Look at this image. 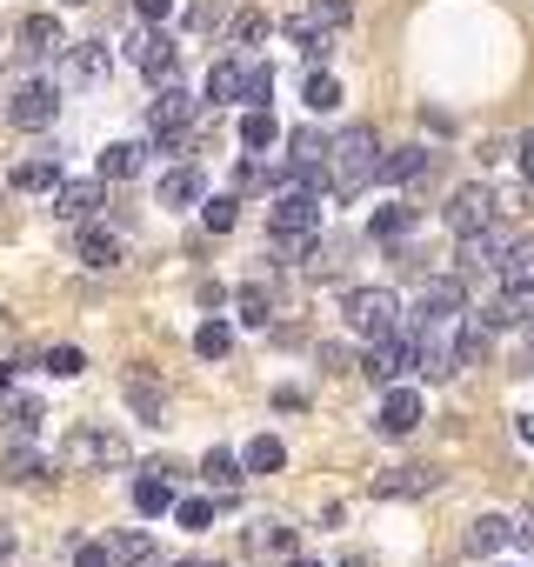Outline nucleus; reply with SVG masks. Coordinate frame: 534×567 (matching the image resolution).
I'll return each mask as SVG.
<instances>
[{
    "mask_svg": "<svg viewBox=\"0 0 534 567\" xmlns=\"http://www.w3.org/2000/svg\"><path fill=\"white\" fill-rule=\"evenodd\" d=\"M8 374H14V368H8V361H0V388H8Z\"/></svg>",
    "mask_w": 534,
    "mask_h": 567,
    "instance_id": "52",
    "label": "nucleus"
},
{
    "mask_svg": "<svg viewBox=\"0 0 534 567\" xmlns=\"http://www.w3.org/2000/svg\"><path fill=\"white\" fill-rule=\"evenodd\" d=\"M275 141H281V127H275V114H267V107H247L240 114V147L260 154V147H275Z\"/></svg>",
    "mask_w": 534,
    "mask_h": 567,
    "instance_id": "25",
    "label": "nucleus"
},
{
    "mask_svg": "<svg viewBox=\"0 0 534 567\" xmlns=\"http://www.w3.org/2000/svg\"><path fill=\"white\" fill-rule=\"evenodd\" d=\"M494 274H501V295H521V301H527V295H534V240H521V247H507Z\"/></svg>",
    "mask_w": 534,
    "mask_h": 567,
    "instance_id": "14",
    "label": "nucleus"
},
{
    "mask_svg": "<svg viewBox=\"0 0 534 567\" xmlns=\"http://www.w3.org/2000/svg\"><path fill=\"white\" fill-rule=\"evenodd\" d=\"M267 227H275V240H315V234H321V200H315V187H288L275 207H267Z\"/></svg>",
    "mask_w": 534,
    "mask_h": 567,
    "instance_id": "2",
    "label": "nucleus"
},
{
    "mask_svg": "<svg viewBox=\"0 0 534 567\" xmlns=\"http://www.w3.org/2000/svg\"><path fill=\"white\" fill-rule=\"evenodd\" d=\"M174 520L181 527H207L214 520V501H174Z\"/></svg>",
    "mask_w": 534,
    "mask_h": 567,
    "instance_id": "42",
    "label": "nucleus"
},
{
    "mask_svg": "<svg viewBox=\"0 0 534 567\" xmlns=\"http://www.w3.org/2000/svg\"><path fill=\"white\" fill-rule=\"evenodd\" d=\"M240 87H247V74H240L234 61H220V68L207 74V101H240Z\"/></svg>",
    "mask_w": 534,
    "mask_h": 567,
    "instance_id": "31",
    "label": "nucleus"
},
{
    "mask_svg": "<svg viewBox=\"0 0 534 567\" xmlns=\"http://www.w3.org/2000/svg\"><path fill=\"white\" fill-rule=\"evenodd\" d=\"M134 507H141V514H174V487H167V467H154V474H141V481H134Z\"/></svg>",
    "mask_w": 534,
    "mask_h": 567,
    "instance_id": "20",
    "label": "nucleus"
},
{
    "mask_svg": "<svg viewBox=\"0 0 534 567\" xmlns=\"http://www.w3.org/2000/svg\"><path fill=\"white\" fill-rule=\"evenodd\" d=\"M0 567H14V547H8V540H0Z\"/></svg>",
    "mask_w": 534,
    "mask_h": 567,
    "instance_id": "48",
    "label": "nucleus"
},
{
    "mask_svg": "<svg viewBox=\"0 0 534 567\" xmlns=\"http://www.w3.org/2000/svg\"><path fill=\"white\" fill-rule=\"evenodd\" d=\"M141 141H114L107 154H101V181H127V174H141Z\"/></svg>",
    "mask_w": 534,
    "mask_h": 567,
    "instance_id": "23",
    "label": "nucleus"
},
{
    "mask_svg": "<svg viewBox=\"0 0 534 567\" xmlns=\"http://www.w3.org/2000/svg\"><path fill=\"white\" fill-rule=\"evenodd\" d=\"M288 567H321V560H288Z\"/></svg>",
    "mask_w": 534,
    "mask_h": 567,
    "instance_id": "53",
    "label": "nucleus"
},
{
    "mask_svg": "<svg viewBox=\"0 0 534 567\" xmlns=\"http://www.w3.org/2000/svg\"><path fill=\"white\" fill-rule=\"evenodd\" d=\"M448 227H454V234H481V227H494V194H487V187H461V194L448 200Z\"/></svg>",
    "mask_w": 534,
    "mask_h": 567,
    "instance_id": "9",
    "label": "nucleus"
},
{
    "mask_svg": "<svg viewBox=\"0 0 534 567\" xmlns=\"http://www.w3.org/2000/svg\"><path fill=\"white\" fill-rule=\"evenodd\" d=\"M127 48H134V61H141L147 81H167V74H174V41H167V34H134Z\"/></svg>",
    "mask_w": 534,
    "mask_h": 567,
    "instance_id": "16",
    "label": "nucleus"
},
{
    "mask_svg": "<svg viewBox=\"0 0 534 567\" xmlns=\"http://www.w3.org/2000/svg\"><path fill=\"white\" fill-rule=\"evenodd\" d=\"M254 540H260V547H275V554H288V547H295V534H288V527H260Z\"/></svg>",
    "mask_w": 534,
    "mask_h": 567,
    "instance_id": "44",
    "label": "nucleus"
},
{
    "mask_svg": "<svg viewBox=\"0 0 534 567\" xmlns=\"http://www.w3.org/2000/svg\"><path fill=\"white\" fill-rule=\"evenodd\" d=\"M421 427V394L414 388H388V401H381V434H414Z\"/></svg>",
    "mask_w": 534,
    "mask_h": 567,
    "instance_id": "13",
    "label": "nucleus"
},
{
    "mask_svg": "<svg viewBox=\"0 0 534 567\" xmlns=\"http://www.w3.org/2000/svg\"><path fill=\"white\" fill-rule=\"evenodd\" d=\"M101 187H107V181H61V187H54V214H61V220H88V214L101 207Z\"/></svg>",
    "mask_w": 534,
    "mask_h": 567,
    "instance_id": "15",
    "label": "nucleus"
},
{
    "mask_svg": "<svg viewBox=\"0 0 534 567\" xmlns=\"http://www.w3.org/2000/svg\"><path fill=\"white\" fill-rule=\"evenodd\" d=\"M408 227H414V214H408V207H381V214H374V234H381V240H401Z\"/></svg>",
    "mask_w": 534,
    "mask_h": 567,
    "instance_id": "36",
    "label": "nucleus"
},
{
    "mask_svg": "<svg viewBox=\"0 0 534 567\" xmlns=\"http://www.w3.org/2000/svg\"><path fill=\"white\" fill-rule=\"evenodd\" d=\"M21 54H28V61L68 54V34H61V21H54V14H28V21H21Z\"/></svg>",
    "mask_w": 534,
    "mask_h": 567,
    "instance_id": "11",
    "label": "nucleus"
},
{
    "mask_svg": "<svg viewBox=\"0 0 534 567\" xmlns=\"http://www.w3.org/2000/svg\"><path fill=\"white\" fill-rule=\"evenodd\" d=\"M61 461H68V467H121V461H127V441L107 434V427H74L68 447H61Z\"/></svg>",
    "mask_w": 534,
    "mask_h": 567,
    "instance_id": "4",
    "label": "nucleus"
},
{
    "mask_svg": "<svg viewBox=\"0 0 534 567\" xmlns=\"http://www.w3.org/2000/svg\"><path fill=\"white\" fill-rule=\"evenodd\" d=\"M174 567H214V560H174Z\"/></svg>",
    "mask_w": 534,
    "mask_h": 567,
    "instance_id": "51",
    "label": "nucleus"
},
{
    "mask_svg": "<svg viewBox=\"0 0 534 567\" xmlns=\"http://www.w3.org/2000/svg\"><path fill=\"white\" fill-rule=\"evenodd\" d=\"M521 167H527V174H534V127H527V134H521Z\"/></svg>",
    "mask_w": 534,
    "mask_h": 567,
    "instance_id": "46",
    "label": "nucleus"
},
{
    "mask_svg": "<svg viewBox=\"0 0 534 567\" xmlns=\"http://www.w3.org/2000/svg\"><path fill=\"white\" fill-rule=\"evenodd\" d=\"M134 14H141V21H167V14H174V0H134Z\"/></svg>",
    "mask_w": 534,
    "mask_h": 567,
    "instance_id": "45",
    "label": "nucleus"
},
{
    "mask_svg": "<svg viewBox=\"0 0 534 567\" xmlns=\"http://www.w3.org/2000/svg\"><path fill=\"white\" fill-rule=\"evenodd\" d=\"M201 220H207L214 234H227V227H234V194H214V200H201Z\"/></svg>",
    "mask_w": 534,
    "mask_h": 567,
    "instance_id": "35",
    "label": "nucleus"
},
{
    "mask_svg": "<svg viewBox=\"0 0 534 567\" xmlns=\"http://www.w3.org/2000/svg\"><path fill=\"white\" fill-rule=\"evenodd\" d=\"M381 141H374V127H348L341 141H335V154H328V167H335V200H355L368 181H381Z\"/></svg>",
    "mask_w": 534,
    "mask_h": 567,
    "instance_id": "1",
    "label": "nucleus"
},
{
    "mask_svg": "<svg viewBox=\"0 0 534 567\" xmlns=\"http://www.w3.org/2000/svg\"><path fill=\"white\" fill-rule=\"evenodd\" d=\"M514 540H521V547H534V520H514Z\"/></svg>",
    "mask_w": 534,
    "mask_h": 567,
    "instance_id": "47",
    "label": "nucleus"
},
{
    "mask_svg": "<svg viewBox=\"0 0 534 567\" xmlns=\"http://www.w3.org/2000/svg\"><path fill=\"white\" fill-rule=\"evenodd\" d=\"M521 200H527V214H534V181H527V194H521Z\"/></svg>",
    "mask_w": 534,
    "mask_h": 567,
    "instance_id": "50",
    "label": "nucleus"
},
{
    "mask_svg": "<svg viewBox=\"0 0 534 567\" xmlns=\"http://www.w3.org/2000/svg\"><path fill=\"white\" fill-rule=\"evenodd\" d=\"M81 368H88V354H81V348H48V374H54V381H74Z\"/></svg>",
    "mask_w": 534,
    "mask_h": 567,
    "instance_id": "34",
    "label": "nucleus"
},
{
    "mask_svg": "<svg viewBox=\"0 0 534 567\" xmlns=\"http://www.w3.org/2000/svg\"><path fill=\"white\" fill-rule=\"evenodd\" d=\"M107 547H114V560H121V567H161V560H154V540H147L141 527H121Z\"/></svg>",
    "mask_w": 534,
    "mask_h": 567,
    "instance_id": "22",
    "label": "nucleus"
},
{
    "mask_svg": "<svg viewBox=\"0 0 534 567\" xmlns=\"http://www.w3.org/2000/svg\"><path fill=\"white\" fill-rule=\"evenodd\" d=\"M240 461H247V474H275V467H281V461H288V447H281V441H275V434H254V441H247V454H240Z\"/></svg>",
    "mask_w": 534,
    "mask_h": 567,
    "instance_id": "26",
    "label": "nucleus"
},
{
    "mask_svg": "<svg viewBox=\"0 0 534 567\" xmlns=\"http://www.w3.org/2000/svg\"><path fill=\"white\" fill-rule=\"evenodd\" d=\"M187 121H194V94H181L174 81H161V94L147 101V127L154 134H187Z\"/></svg>",
    "mask_w": 534,
    "mask_h": 567,
    "instance_id": "7",
    "label": "nucleus"
},
{
    "mask_svg": "<svg viewBox=\"0 0 534 567\" xmlns=\"http://www.w3.org/2000/svg\"><path fill=\"white\" fill-rule=\"evenodd\" d=\"M260 34H267V14H254V8H247V14L234 21V41H247V48H254Z\"/></svg>",
    "mask_w": 534,
    "mask_h": 567,
    "instance_id": "43",
    "label": "nucleus"
},
{
    "mask_svg": "<svg viewBox=\"0 0 534 567\" xmlns=\"http://www.w3.org/2000/svg\"><path fill=\"white\" fill-rule=\"evenodd\" d=\"M114 68V54H107V41H81V48H68V68H61V87H94L101 74Z\"/></svg>",
    "mask_w": 534,
    "mask_h": 567,
    "instance_id": "8",
    "label": "nucleus"
},
{
    "mask_svg": "<svg viewBox=\"0 0 534 567\" xmlns=\"http://www.w3.org/2000/svg\"><path fill=\"white\" fill-rule=\"evenodd\" d=\"M121 394H127V408H134L141 421H154V427H161V414H167V388H161L154 374H141V368H134V374L121 381Z\"/></svg>",
    "mask_w": 534,
    "mask_h": 567,
    "instance_id": "12",
    "label": "nucleus"
},
{
    "mask_svg": "<svg viewBox=\"0 0 534 567\" xmlns=\"http://www.w3.org/2000/svg\"><path fill=\"white\" fill-rule=\"evenodd\" d=\"M14 187H21V194H48V187H61V147L21 161V167H14Z\"/></svg>",
    "mask_w": 534,
    "mask_h": 567,
    "instance_id": "17",
    "label": "nucleus"
},
{
    "mask_svg": "<svg viewBox=\"0 0 534 567\" xmlns=\"http://www.w3.org/2000/svg\"><path fill=\"white\" fill-rule=\"evenodd\" d=\"M428 174V147H394L381 161V181H421Z\"/></svg>",
    "mask_w": 534,
    "mask_h": 567,
    "instance_id": "27",
    "label": "nucleus"
},
{
    "mask_svg": "<svg viewBox=\"0 0 534 567\" xmlns=\"http://www.w3.org/2000/svg\"><path fill=\"white\" fill-rule=\"evenodd\" d=\"M8 427H14V434L28 441V434L41 427V401H8Z\"/></svg>",
    "mask_w": 534,
    "mask_h": 567,
    "instance_id": "37",
    "label": "nucleus"
},
{
    "mask_svg": "<svg viewBox=\"0 0 534 567\" xmlns=\"http://www.w3.org/2000/svg\"><path fill=\"white\" fill-rule=\"evenodd\" d=\"M308 14H315L321 28H341V21L355 14V0H308Z\"/></svg>",
    "mask_w": 534,
    "mask_h": 567,
    "instance_id": "39",
    "label": "nucleus"
},
{
    "mask_svg": "<svg viewBox=\"0 0 534 567\" xmlns=\"http://www.w3.org/2000/svg\"><path fill=\"white\" fill-rule=\"evenodd\" d=\"M267 94H275V68H254L247 87H240V101H247V107H267Z\"/></svg>",
    "mask_w": 534,
    "mask_h": 567,
    "instance_id": "38",
    "label": "nucleus"
},
{
    "mask_svg": "<svg viewBox=\"0 0 534 567\" xmlns=\"http://www.w3.org/2000/svg\"><path fill=\"white\" fill-rule=\"evenodd\" d=\"M74 567H121V560H114L107 540H81V547H74Z\"/></svg>",
    "mask_w": 534,
    "mask_h": 567,
    "instance_id": "40",
    "label": "nucleus"
},
{
    "mask_svg": "<svg viewBox=\"0 0 534 567\" xmlns=\"http://www.w3.org/2000/svg\"><path fill=\"white\" fill-rule=\"evenodd\" d=\"M461 308H468V288H461V280H428V288H421V328L428 321H461Z\"/></svg>",
    "mask_w": 534,
    "mask_h": 567,
    "instance_id": "10",
    "label": "nucleus"
},
{
    "mask_svg": "<svg viewBox=\"0 0 534 567\" xmlns=\"http://www.w3.org/2000/svg\"><path fill=\"white\" fill-rule=\"evenodd\" d=\"M240 467H247V461H234L227 447H214V454L201 461V474H207V487H214V494H234V487H240Z\"/></svg>",
    "mask_w": 534,
    "mask_h": 567,
    "instance_id": "24",
    "label": "nucleus"
},
{
    "mask_svg": "<svg viewBox=\"0 0 534 567\" xmlns=\"http://www.w3.org/2000/svg\"><path fill=\"white\" fill-rule=\"evenodd\" d=\"M335 101H341V81H335V74H321V68H315V74H308V107H315V114H328V107H335Z\"/></svg>",
    "mask_w": 534,
    "mask_h": 567,
    "instance_id": "32",
    "label": "nucleus"
},
{
    "mask_svg": "<svg viewBox=\"0 0 534 567\" xmlns=\"http://www.w3.org/2000/svg\"><path fill=\"white\" fill-rule=\"evenodd\" d=\"M267 308H275V301H267V288H247V295H240V321L267 328Z\"/></svg>",
    "mask_w": 534,
    "mask_h": 567,
    "instance_id": "41",
    "label": "nucleus"
},
{
    "mask_svg": "<svg viewBox=\"0 0 534 567\" xmlns=\"http://www.w3.org/2000/svg\"><path fill=\"white\" fill-rule=\"evenodd\" d=\"M507 540H514V520H501V514H481V520L468 527V547H474V554H501Z\"/></svg>",
    "mask_w": 534,
    "mask_h": 567,
    "instance_id": "21",
    "label": "nucleus"
},
{
    "mask_svg": "<svg viewBox=\"0 0 534 567\" xmlns=\"http://www.w3.org/2000/svg\"><path fill=\"white\" fill-rule=\"evenodd\" d=\"M521 361H527V368H534V328H527V354H521Z\"/></svg>",
    "mask_w": 534,
    "mask_h": 567,
    "instance_id": "49",
    "label": "nucleus"
},
{
    "mask_svg": "<svg viewBox=\"0 0 534 567\" xmlns=\"http://www.w3.org/2000/svg\"><path fill=\"white\" fill-rule=\"evenodd\" d=\"M501 234L494 227H481V234H461V274H487V267H501Z\"/></svg>",
    "mask_w": 534,
    "mask_h": 567,
    "instance_id": "18",
    "label": "nucleus"
},
{
    "mask_svg": "<svg viewBox=\"0 0 534 567\" xmlns=\"http://www.w3.org/2000/svg\"><path fill=\"white\" fill-rule=\"evenodd\" d=\"M194 200H207L201 167H174V174H161V207H194Z\"/></svg>",
    "mask_w": 534,
    "mask_h": 567,
    "instance_id": "19",
    "label": "nucleus"
},
{
    "mask_svg": "<svg viewBox=\"0 0 534 567\" xmlns=\"http://www.w3.org/2000/svg\"><path fill=\"white\" fill-rule=\"evenodd\" d=\"M48 474H54V467H48V461H41L34 447H14V454H8V481H21V487H34V481H48Z\"/></svg>",
    "mask_w": 534,
    "mask_h": 567,
    "instance_id": "30",
    "label": "nucleus"
},
{
    "mask_svg": "<svg viewBox=\"0 0 534 567\" xmlns=\"http://www.w3.org/2000/svg\"><path fill=\"white\" fill-rule=\"evenodd\" d=\"M68 8H88V0H68Z\"/></svg>",
    "mask_w": 534,
    "mask_h": 567,
    "instance_id": "54",
    "label": "nucleus"
},
{
    "mask_svg": "<svg viewBox=\"0 0 534 567\" xmlns=\"http://www.w3.org/2000/svg\"><path fill=\"white\" fill-rule=\"evenodd\" d=\"M348 328H361V334H394L401 328V301L388 295V288H355L348 295Z\"/></svg>",
    "mask_w": 534,
    "mask_h": 567,
    "instance_id": "3",
    "label": "nucleus"
},
{
    "mask_svg": "<svg viewBox=\"0 0 534 567\" xmlns=\"http://www.w3.org/2000/svg\"><path fill=\"white\" fill-rule=\"evenodd\" d=\"M441 474L434 467H394V474H381V494H428Z\"/></svg>",
    "mask_w": 534,
    "mask_h": 567,
    "instance_id": "28",
    "label": "nucleus"
},
{
    "mask_svg": "<svg viewBox=\"0 0 534 567\" xmlns=\"http://www.w3.org/2000/svg\"><path fill=\"white\" fill-rule=\"evenodd\" d=\"M408 368H414V334H401V328H394V334H381V341L368 348V361H361V374H368V381H381V388H394Z\"/></svg>",
    "mask_w": 534,
    "mask_h": 567,
    "instance_id": "5",
    "label": "nucleus"
},
{
    "mask_svg": "<svg viewBox=\"0 0 534 567\" xmlns=\"http://www.w3.org/2000/svg\"><path fill=\"white\" fill-rule=\"evenodd\" d=\"M227 348H234V334H227V328H220V321H207V328H201V334H194V354H201V361H220V354H227Z\"/></svg>",
    "mask_w": 534,
    "mask_h": 567,
    "instance_id": "33",
    "label": "nucleus"
},
{
    "mask_svg": "<svg viewBox=\"0 0 534 567\" xmlns=\"http://www.w3.org/2000/svg\"><path fill=\"white\" fill-rule=\"evenodd\" d=\"M81 260H88V267H114V260H121V240L101 234V227H88V234H81Z\"/></svg>",
    "mask_w": 534,
    "mask_h": 567,
    "instance_id": "29",
    "label": "nucleus"
},
{
    "mask_svg": "<svg viewBox=\"0 0 534 567\" xmlns=\"http://www.w3.org/2000/svg\"><path fill=\"white\" fill-rule=\"evenodd\" d=\"M54 107H61V87H48V81H34V87H21V94L8 101V121L34 134V127H48V121H54Z\"/></svg>",
    "mask_w": 534,
    "mask_h": 567,
    "instance_id": "6",
    "label": "nucleus"
}]
</instances>
